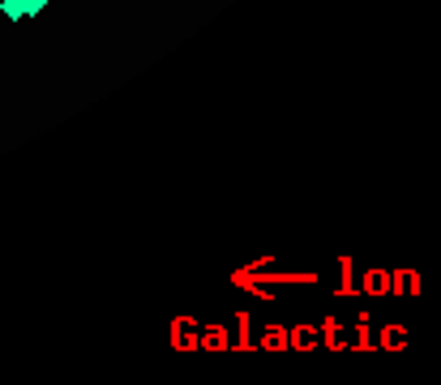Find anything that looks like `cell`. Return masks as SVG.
I'll use <instances>...</instances> for the list:
<instances>
[{"label":"cell","mask_w":441,"mask_h":385,"mask_svg":"<svg viewBox=\"0 0 441 385\" xmlns=\"http://www.w3.org/2000/svg\"><path fill=\"white\" fill-rule=\"evenodd\" d=\"M0 13L9 22H22V0H0Z\"/></svg>","instance_id":"2"},{"label":"cell","mask_w":441,"mask_h":385,"mask_svg":"<svg viewBox=\"0 0 441 385\" xmlns=\"http://www.w3.org/2000/svg\"><path fill=\"white\" fill-rule=\"evenodd\" d=\"M47 9V0H22V22H30V18H39Z\"/></svg>","instance_id":"1"}]
</instances>
